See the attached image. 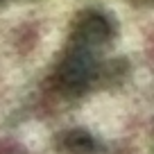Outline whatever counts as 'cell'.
Listing matches in <instances>:
<instances>
[{
  "mask_svg": "<svg viewBox=\"0 0 154 154\" xmlns=\"http://www.w3.org/2000/svg\"><path fill=\"white\" fill-rule=\"evenodd\" d=\"M0 154H154V0L0 2Z\"/></svg>",
  "mask_w": 154,
  "mask_h": 154,
  "instance_id": "obj_1",
  "label": "cell"
}]
</instances>
